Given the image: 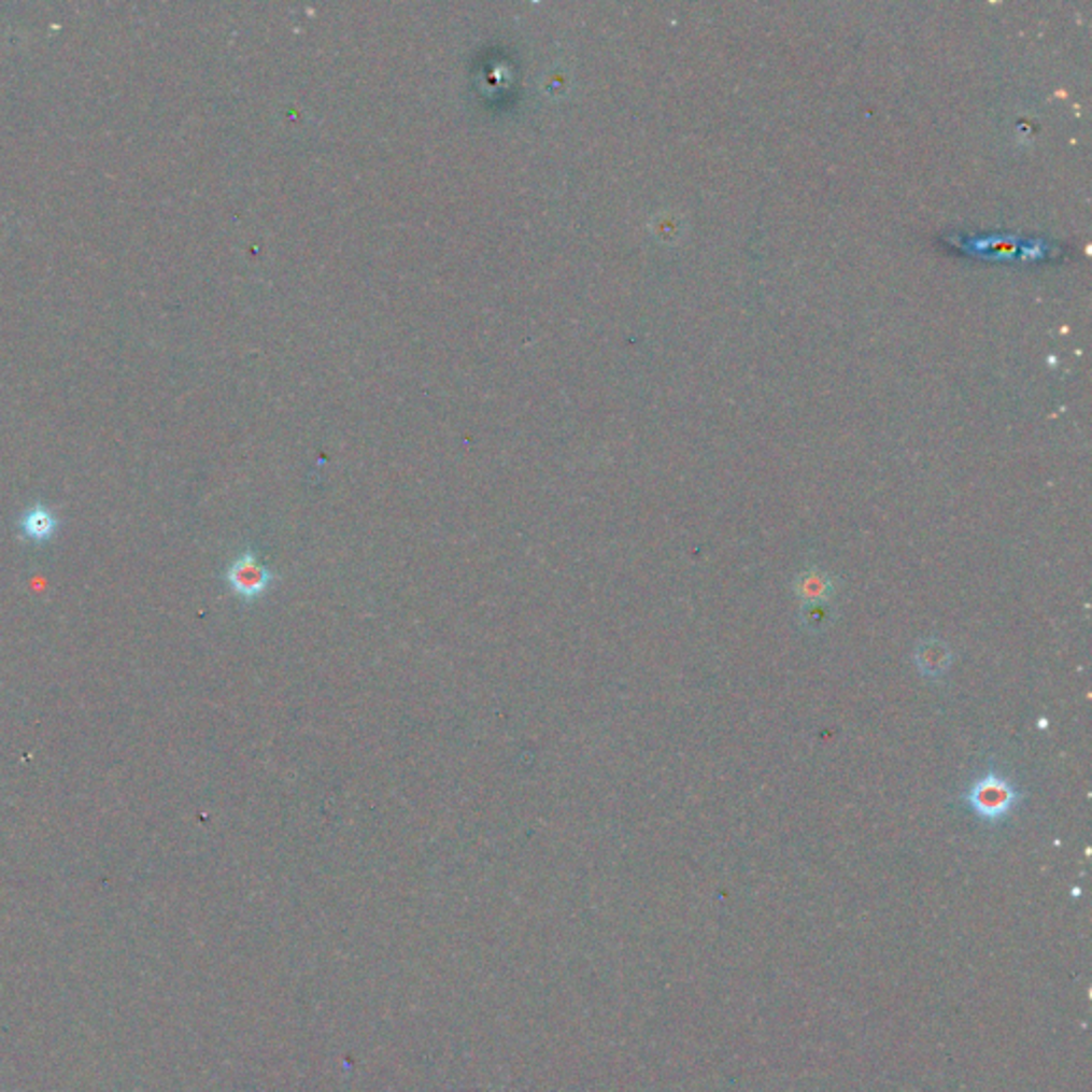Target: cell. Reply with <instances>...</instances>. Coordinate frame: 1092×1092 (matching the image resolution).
Segmentation results:
<instances>
[{"label": "cell", "mask_w": 1092, "mask_h": 1092, "mask_svg": "<svg viewBox=\"0 0 1092 1092\" xmlns=\"http://www.w3.org/2000/svg\"><path fill=\"white\" fill-rule=\"evenodd\" d=\"M1022 790L996 768H988L972 785L961 794V803H965L973 813L985 824H1003L1011 818V813L1022 805Z\"/></svg>", "instance_id": "1"}, {"label": "cell", "mask_w": 1092, "mask_h": 1092, "mask_svg": "<svg viewBox=\"0 0 1092 1092\" xmlns=\"http://www.w3.org/2000/svg\"><path fill=\"white\" fill-rule=\"evenodd\" d=\"M225 583L243 605H256L280 583V577L254 551L245 549L227 566Z\"/></svg>", "instance_id": "2"}, {"label": "cell", "mask_w": 1092, "mask_h": 1092, "mask_svg": "<svg viewBox=\"0 0 1092 1092\" xmlns=\"http://www.w3.org/2000/svg\"><path fill=\"white\" fill-rule=\"evenodd\" d=\"M58 525H60V521H58L56 512L41 506V504H34L28 510H24L17 521L19 536L32 544L49 542L56 536Z\"/></svg>", "instance_id": "3"}, {"label": "cell", "mask_w": 1092, "mask_h": 1092, "mask_svg": "<svg viewBox=\"0 0 1092 1092\" xmlns=\"http://www.w3.org/2000/svg\"><path fill=\"white\" fill-rule=\"evenodd\" d=\"M794 592L803 600L805 607H809V605H828V600L835 594V581L826 572L807 570V572L798 575Z\"/></svg>", "instance_id": "4"}, {"label": "cell", "mask_w": 1092, "mask_h": 1092, "mask_svg": "<svg viewBox=\"0 0 1092 1092\" xmlns=\"http://www.w3.org/2000/svg\"><path fill=\"white\" fill-rule=\"evenodd\" d=\"M916 662H918L920 672H924L926 677H941L952 662V653L946 647V642L933 638V640H924L918 647Z\"/></svg>", "instance_id": "5"}, {"label": "cell", "mask_w": 1092, "mask_h": 1092, "mask_svg": "<svg viewBox=\"0 0 1092 1092\" xmlns=\"http://www.w3.org/2000/svg\"><path fill=\"white\" fill-rule=\"evenodd\" d=\"M805 625L811 629H820L833 621V608L828 605H809L803 610Z\"/></svg>", "instance_id": "6"}]
</instances>
